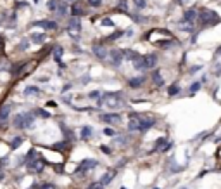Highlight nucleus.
<instances>
[{
  "label": "nucleus",
  "mask_w": 221,
  "mask_h": 189,
  "mask_svg": "<svg viewBox=\"0 0 221 189\" xmlns=\"http://www.w3.org/2000/svg\"><path fill=\"white\" fill-rule=\"evenodd\" d=\"M197 19H199V24L207 28V26H214L216 23H220V16L218 12L211 11V9H201V12L197 14Z\"/></svg>",
  "instance_id": "1"
},
{
  "label": "nucleus",
  "mask_w": 221,
  "mask_h": 189,
  "mask_svg": "<svg viewBox=\"0 0 221 189\" xmlns=\"http://www.w3.org/2000/svg\"><path fill=\"white\" fill-rule=\"evenodd\" d=\"M156 64H157V56L156 54L140 56L137 61H133L135 70H150V68H156Z\"/></svg>",
  "instance_id": "2"
},
{
  "label": "nucleus",
  "mask_w": 221,
  "mask_h": 189,
  "mask_svg": "<svg viewBox=\"0 0 221 189\" xmlns=\"http://www.w3.org/2000/svg\"><path fill=\"white\" fill-rule=\"evenodd\" d=\"M14 127L16 129H21V130H24V129H30V127H33V123H35V116L33 113H19L14 116Z\"/></svg>",
  "instance_id": "3"
},
{
  "label": "nucleus",
  "mask_w": 221,
  "mask_h": 189,
  "mask_svg": "<svg viewBox=\"0 0 221 189\" xmlns=\"http://www.w3.org/2000/svg\"><path fill=\"white\" fill-rule=\"evenodd\" d=\"M102 101L109 108H118V106H123L125 104V99H123V94L121 92H107V94H104V99Z\"/></svg>",
  "instance_id": "4"
},
{
  "label": "nucleus",
  "mask_w": 221,
  "mask_h": 189,
  "mask_svg": "<svg viewBox=\"0 0 221 189\" xmlns=\"http://www.w3.org/2000/svg\"><path fill=\"white\" fill-rule=\"evenodd\" d=\"M87 2H83V0H76L73 4V16H83V14H87Z\"/></svg>",
  "instance_id": "5"
},
{
  "label": "nucleus",
  "mask_w": 221,
  "mask_h": 189,
  "mask_svg": "<svg viewBox=\"0 0 221 189\" xmlns=\"http://www.w3.org/2000/svg\"><path fill=\"white\" fill-rule=\"evenodd\" d=\"M102 122L109 123V125H118V123H121V116L118 113H106L102 114Z\"/></svg>",
  "instance_id": "6"
},
{
  "label": "nucleus",
  "mask_w": 221,
  "mask_h": 189,
  "mask_svg": "<svg viewBox=\"0 0 221 189\" xmlns=\"http://www.w3.org/2000/svg\"><path fill=\"white\" fill-rule=\"evenodd\" d=\"M107 57L110 59V63L114 64V66H119L121 64V61H123V50H118V49H114V50H110Z\"/></svg>",
  "instance_id": "7"
},
{
  "label": "nucleus",
  "mask_w": 221,
  "mask_h": 189,
  "mask_svg": "<svg viewBox=\"0 0 221 189\" xmlns=\"http://www.w3.org/2000/svg\"><path fill=\"white\" fill-rule=\"evenodd\" d=\"M128 129L131 130V132H135V130H140V114H137V113H131V114H130Z\"/></svg>",
  "instance_id": "8"
},
{
  "label": "nucleus",
  "mask_w": 221,
  "mask_h": 189,
  "mask_svg": "<svg viewBox=\"0 0 221 189\" xmlns=\"http://www.w3.org/2000/svg\"><path fill=\"white\" fill-rule=\"evenodd\" d=\"M95 167H97V160H83V161L80 163V167L76 168V173H83L85 170L95 168Z\"/></svg>",
  "instance_id": "9"
},
{
  "label": "nucleus",
  "mask_w": 221,
  "mask_h": 189,
  "mask_svg": "<svg viewBox=\"0 0 221 189\" xmlns=\"http://www.w3.org/2000/svg\"><path fill=\"white\" fill-rule=\"evenodd\" d=\"M9 114H11V106H7V104H5V106H2V108H0V127H5Z\"/></svg>",
  "instance_id": "10"
},
{
  "label": "nucleus",
  "mask_w": 221,
  "mask_h": 189,
  "mask_svg": "<svg viewBox=\"0 0 221 189\" xmlns=\"http://www.w3.org/2000/svg\"><path fill=\"white\" fill-rule=\"evenodd\" d=\"M92 50H93V54L99 57V59H106L107 57V50L104 49V45H100V43H95L92 47Z\"/></svg>",
  "instance_id": "11"
},
{
  "label": "nucleus",
  "mask_w": 221,
  "mask_h": 189,
  "mask_svg": "<svg viewBox=\"0 0 221 189\" xmlns=\"http://www.w3.org/2000/svg\"><path fill=\"white\" fill-rule=\"evenodd\" d=\"M28 167H30V170H33V172H37L38 173V172H42L43 168H45V161H43L42 158H38V160H35V161H31Z\"/></svg>",
  "instance_id": "12"
},
{
  "label": "nucleus",
  "mask_w": 221,
  "mask_h": 189,
  "mask_svg": "<svg viewBox=\"0 0 221 189\" xmlns=\"http://www.w3.org/2000/svg\"><path fill=\"white\" fill-rule=\"evenodd\" d=\"M33 26H42L45 30H55L57 23L55 21H37V23H33Z\"/></svg>",
  "instance_id": "13"
},
{
  "label": "nucleus",
  "mask_w": 221,
  "mask_h": 189,
  "mask_svg": "<svg viewBox=\"0 0 221 189\" xmlns=\"http://www.w3.org/2000/svg\"><path fill=\"white\" fill-rule=\"evenodd\" d=\"M144 82H145L144 76H135V78H130L128 80V85L131 87V89H138V87L144 85Z\"/></svg>",
  "instance_id": "14"
},
{
  "label": "nucleus",
  "mask_w": 221,
  "mask_h": 189,
  "mask_svg": "<svg viewBox=\"0 0 221 189\" xmlns=\"http://www.w3.org/2000/svg\"><path fill=\"white\" fill-rule=\"evenodd\" d=\"M150 127H154V120H149V118L140 116V130H149Z\"/></svg>",
  "instance_id": "15"
},
{
  "label": "nucleus",
  "mask_w": 221,
  "mask_h": 189,
  "mask_svg": "<svg viewBox=\"0 0 221 189\" xmlns=\"http://www.w3.org/2000/svg\"><path fill=\"white\" fill-rule=\"evenodd\" d=\"M69 30H74V31H78V33H80V30H81V23H80V19L76 18V16L69 19Z\"/></svg>",
  "instance_id": "16"
},
{
  "label": "nucleus",
  "mask_w": 221,
  "mask_h": 189,
  "mask_svg": "<svg viewBox=\"0 0 221 189\" xmlns=\"http://www.w3.org/2000/svg\"><path fill=\"white\" fill-rule=\"evenodd\" d=\"M114 175H116V172H114V170H110V172H107V173H104V175H102V180H100V184H102V186H107L110 180H112V177H114Z\"/></svg>",
  "instance_id": "17"
},
{
  "label": "nucleus",
  "mask_w": 221,
  "mask_h": 189,
  "mask_svg": "<svg viewBox=\"0 0 221 189\" xmlns=\"http://www.w3.org/2000/svg\"><path fill=\"white\" fill-rule=\"evenodd\" d=\"M138 52L135 50H123V59H130V61H137L138 59Z\"/></svg>",
  "instance_id": "18"
},
{
  "label": "nucleus",
  "mask_w": 221,
  "mask_h": 189,
  "mask_svg": "<svg viewBox=\"0 0 221 189\" xmlns=\"http://www.w3.org/2000/svg\"><path fill=\"white\" fill-rule=\"evenodd\" d=\"M195 18H197V11L190 9V11H187V12H185V21H187L188 24H190V23H192V21H194Z\"/></svg>",
  "instance_id": "19"
},
{
  "label": "nucleus",
  "mask_w": 221,
  "mask_h": 189,
  "mask_svg": "<svg viewBox=\"0 0 221 189\" xmlns=\"http://www.w3.org/2000/svg\"><path fill=\"white\" fill-rule=\"evenodd\" d=\"M152 80H154V83H156L157 87H161V85L164 83V82H163V76H161V73H159L157 70H156V71L152 73Z\"/></svg>",
  "instance_id": "20"
},
{
  "label": "nucleus",
  "mask_w": 221,
  "mask_h": 189,
  "mask_svg": "<svg viewBox=\"0 0 221 189\" xmlns=\"http://www.w3.org/2000/svg\"><path fill=\"white\" fill-rule=\"evenodd\" d=\"M30 40L35 42V43H42V42L45 40V35H43V33H33V35L30 37Z\"/></svg>",
  "instance_id": "21"
},
{
  "label": "nucleus",
  "mask_w": 221,
  "mask_h": 189,
  "mask_svg": "<svg viewBox=\"0 0 221 189\" xmlns=\"http://www.w3.org/2000/svg\"><path fill=\"white\" fill-rule=\"evenodd\" d=\"M40 92V89L35 87V85H31V87H26L24 89V95H31V94H38Z\"/></svg>",
  "instance_id": "22"
},
{
  "label": "nucleus",
  "mask_w": 221,
  "mask_h": 189,
  "mask_svg": "<svg viewBox=\"0 0 221 189\" xmlns=\"http://www.w3.org/2000/svg\"><path fill=\"white\" fill-rule=\"evenodd\" d=\"M59 16H66L68 14V7H66V4H59V7H57V11H55Z\"/></svg>",
  "instance_id": "23"
},
{
  "label": "nucleus",
  "mask_w": 221,
  "mask_h": 189,
  "mask_svg": "<svg viewBox=\"0 0 221 189\" xmlns=\"http://www.w3.org/2000/svg\"><path fill=\"white\" fill-rule=\"evenodd\" d=\"M81 137H83V139H90V137H92V129H90V127H83V129H81Z\"/></svg>",
  "instance_id": "24"
},
{
  "label": "nucleus",
  "mask_w": 221,
  "mask_h": 189,
  "mask_svg": "<svg viewBox=\"0 0 221 189\" xmlns=\"http://www.w3.org/2000/svg\"><path fill=\"white\" fill-rule=\"evenodd\" d=\"M33 116H40V118H49L50 113L49 111H43V109H35L33 111Z\"/></svg>",
  "instance_id": "25"
},
{
  "label": "nucleus",
  "mask_w": 221,
  "mask_h": 189,
  "mask_svg": "<svg viewBox=\"0 0 221 189\" xmlns=\"http://www.w3.org/2000/svg\"><path fill=\"white\" fill-rule=\"evenodd\" d=\"M180 92V87H178V83H175V85H171L169 89H168V94L169 95H176Z\"/></svg>",
  "instance_id": "26"
},
{
  "label": "nucleus",
  "mask_w": 221,
  "mask_h": 189,
  "mask_svg": "<svg viewBox=\"0 0 221 189\" xmlns=\"http://www.w3.org/2000/svg\"><path fill=\"white\" fill-rule=\"evenodd\" d=\"M47 7H49V9H50V11H57V7H59V0H50V2H49V4H47Z\"/></svg>",
  "instance_id": "27"
},
{
  "label": "nucleus",
  "mask_w": 221,
  "mask_h": 189,
  "mask_svg": "<svg viewBox=\"0 0 221 189\" xmlns=\"http://www.w3.org/2000/svg\"><path fill=\"white\" fill-rule=\"evenodd\" d=\"M87 4L90 7H100L102 5V0H87Z\"/></svg>",
  "instance_id": "28"
},
{
  "label": "nucleus",
  "mask_w": 221,
  "mask_h": 189,
  "mask_svg": "<svg viewBox=\"0 0 221 189\" xmlns=\"http://www.w3.org/2000/svg\"><path fill=\"white\" fill-rule=\"evenodd\" d=\"M199 89H201V82H195V83H192V87H190V94L197 92Z\"/></svg>",
  "instance_id": "29"
},
{
  "label": "nucleus",
  "mask_w": 221,
  "mask_h": 189,
  "mask_svg": "<svg viewBox=\"0 0 221 189\" xmlns=\"http://www.w3.org/2000/svg\"><path fill=\"white\" fill-rule=\"evenodd\" d=\"M126 4H128L126 0H119V2H118V7H119L123 12H126Z\"/></svg>",
  "instance_id": "30"
},
{
  "label": "nucleus",
  "mask_w": 221,
  "mask_h": 189,
  "mask_svg": "<svg viewBox=\"0 0 221 189\" xmlns=\"http://www.w3.org/2000/svg\"><path fill=\"white\" fill-rule=\"evenodd\" d=\"M87 189H104V186H102L100 182H93V184H90Z\"/></svg>",
  "instance_id": "31"
},
{
  "label": "nucleus",
  "mask_w": 221,
  "mask_h": 189,
  "mask_svg": "<svg viewBox=\"0 0 221 189\" xmlns=\"http://www.w3.org/2000/svg\"><path fill=\"white\" fill-rule=\"evenodd\" d=\"M102 26H109V28H112L114 24H112V21H110L109 18H104L102 19Z\"/></svg>",
  "instance_id": "32"
},
{
  "label": "nucleus",
  "mask_w": 221,
  "mask_h": 189,
  "mask_svg": "<svg viewBox=\"0 0 221 189\" xmlns=\"http://www.w3.org/2000/svg\"><path fill=\"white\" fill-rule=\"evenodd\" d=\"M21 142H23V139H21V137H16V139H14V141L11 142V146H12V148H18Z\"/></svg>",
  "instance_id": "33"
},
{
  "label": "nucleus",
  "mask_w": 221,
  "mask_h": 189,
  "mask_svg": "<svg viewBox=\"0 0 221 189\" xmlns=\"http://www.w3.org/2000/svg\"><path fill=\"white\" fill-rule=\"evenodd\" d=\"M135 2V5L138 7V9H144L145 7V0H133Z\"/></svg>",
  "instance_id": "34"
},
{
  "label": "nucleus",
  "mask_w": 221,
  "mask_h": 189,
  "mask_svg": "<svg viewBox=\"0 0 221 189\" xmlns=\"http://www.w3.org/2000/svg\"><path fill=\"white\" fill-rule=\"evenodd\" d=\"M54 54H55V59H57V61H59V59H61V54H62V49H61V47H57V49H55L54 50Z\"/></svg>",
  "instance_id": "35"
},
{
  "label": "nucleus",
  "mask_w": 221,
  "mask_h": 189,
  "mask_svg": "<svg viewBox=\"0 0 221 189\" xmlns=\"http://www.w3.org/2000/svg\"><path fill=\"white\" fill-rule=\"evenodd\" d=\"M119 35H121V33H119V31H118V33H112V35H110V37H107V38H106V42H112V40H114V38H118V37H119Z\"/></svg>",
  "instance_id": "36"
},
{
  "label": "nucleus",
  "mask_w": 221,
  "mask_h": 189,
  "mask_svg": "<svg viewBox=\"0 0 221 189\" xmlns=\"http://www.w3.org/2000/svg\"><path fill=\"white\" fill-rule=\"evenodd\" d=\"M4 43H5V38H4L2 35H0V54L4 52Z\"/></svg>",
  "instance_id": "37"
},
{
  "label": "nucleus",
  "mask_w": 221,
  "mask_h": 189,
  "mask_svg": "<svg viewBox=\"0 0 221 189\" xmlns=\"http://www.w3.org/2000/svg\"><path fill=\"white\" fill-rule=\"evenodd\" d=\"M100 151H102V153H106V154H110V149L107 148V146H100Z\"/></svg>",
  "instance_id": "38"
},
{
  "label": "nucleus",
  "mask_w": 221,
  "mask_h": 189,
  "mask_svg": "<svg viewBox=\"0 0 221 189\" xmlns=\"http://www.w3.org/2000/svg\"><path fill=\"white\" fill-rule=\"evenodd\" d=\"M88 97H90V99H97V97H99V92H97V90H93V92L88 94Z\"/></svg>",
  "instance_id": "39"
},
{
  "label": "nucleus",
  "mask_w": 221,
  "mask_h": 189,
  "mask_svg": "<svg viewBox=\"0 0 221 189\" xmlns=\"http://www.w3.org/2000/svg\"><path fill=\"white\" fill-rule=\"evenodd\" d=\"M104 134L106 135H114V130L112 129H104Z\"/></svg>",
  "instance_id": "40"
},
{
  "label": "nucleus",
  "mask_w": 221,
  "mask_h": 189,
  "mask_svg": "<svg viewBox=\"0 0 221 189\" xmlns=\"http://www.w3.org/2000/svg\"><path fill=\"white\" fill-rule=\"evenodd\" d=\"M40 189H54V186H50V184H43Z\"/></svg>",
  "instance_id": "41"
},
{
  "label": "nucleus",
  "mask_w": 221,
  "mask_h": 189,
  "mask_svg": "<svg viewBox=\"0 0 221 189\" xmlns=\"http://www.w3.org/2000/svg\"><path fill=\"white\" fill-rule=\"evenodd\" d=\"M216 56H221V47H218V50H216Z\"/></svg>",
  "instance_id": "42"
},
{
  "label": "nucleus",
  "mask_w": 221,
  "mask_h": 189,
  "mask_svg": "<svg viewBox=\"0 0 221 189\" xmlns=\"http://www.w3.org/2000/svg\"><path fill=\"white\" fill-rule=\"evenodd\" d=\"M2 179H4V172L0 170V180H2Z\"/></svg>",
  "instance_id": "43"
},
{
  "label": "nucleus",
  "mask_w": 221,
  "mask_h": 189,
  "mask_svg": "<svg viewBox=\"0 0 221 189\" xmlns=\"http://www.w3.org/2000/svg\"><path fill=\"white\" fill-rule=\"evenodd\" d=\"M64 2H76V0H64Z\"/></svg>",
  "instance_id": "44"
},
{
  "label": "nucleus",
  "mask_w": 221,
  "mask_h": 189,
  "mask_svg": "<svg viewBox=\"0 0 221 189\" xmlns=\"http://www.w3.org/2000/svg\"><path fill=\"white\" fill-rule=\"evenodd\" d=\"M178 2H180V4H182V2H183V0H178Z\"/></svg>",
  "instance_id": "45"
},
{
  "label": "nucleus",
  "mask_w": 221,
  "mask_h": 189,
  "mask_svg": "<svg viewBox=\"0 0 221 189\" xmlns=\"http://www.w3.org/2000/svg\"><path fill=\"white\" fill-rule=\"evenodd\" d=\"M121 189H126V188H121Z\"/></svg>",
  "instance_id": "46"
},
{
  "label": "nucleus",
  "mask_w": 221,
  "mask_h": 189,
  "mask_svg": "<svg viewBox=\"0 0 221 189\" xmlns=\"http://www.w3.org/2000/svg\"><path fill=\"white\" fill-rule=\"evenodd\" d=\"M183 189H187V188H183Z\"/></svg>",
  "instance_id": "47"
}]
</instances>
